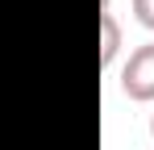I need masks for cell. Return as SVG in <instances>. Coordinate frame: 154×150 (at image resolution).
Masks as SVG:
<instances>
[{
	"label": "cell",
	"mask_w": 154,
	"mask_h": 150,
	"mask_svg": "<svg viewBox=\"0 0 154 150\" xmlns=\"http://www.w3.org/2000/svg\"><path fill=\"white\" fill-rule=\"evenodd\" d=\"M133 17L146 29H154V0H133Z\"/></svg>",
	"instance_id": "3957f363"
},
{
	"label": "cell",
	"mask_w": 154,
	"mask_h": 150,
	"mask_svg": "<svg viewBox=\"0 0 154 150\" xmlns=\"http://www.w3.org/2000/svg\"><path fill=\"white\" fill-rule=\"evenodd\" d=\"M150 138H154V113H150Z\"/></svg>",
	"instance_id": "277c9868"
},
{
	"label": "cell",
	"mask_w": 154,
	"mask_h": 150,
	"mask_svg": "<svg viewBox=\"0 0 154 150\" xmlns=\"http://www.w3.org/2000/svg\"><path fill=\"white\" fill-rule=\"evenodd\" d=\"M121 92L137 104L154 100V42H142L121 67Z\"/></svg>",
	"instance_id": "6da1fadb"
},
{
	"label": "cell",
	"mask_w": 154,
	"mask_h": 150,
	"mask_svg": "<svg viewBox=\"0 0 154 150\" xmlns=\"http://www.w3.org/2000/svg\"><path fill=\"white\" fill-rule=\"evenodd\" d=\"M121 54V25L112 17V8H100V63L112 67Z\"/></svg>",
	"instance_id": "7a4b0ae2"
}]
</instances>
